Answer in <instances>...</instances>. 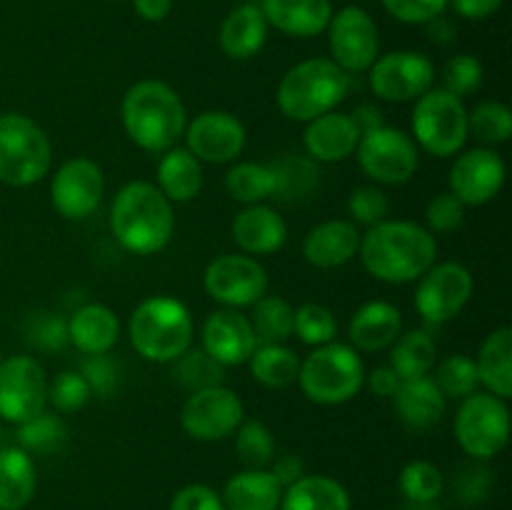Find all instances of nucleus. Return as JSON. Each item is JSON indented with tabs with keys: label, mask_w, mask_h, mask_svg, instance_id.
Wrapping results in <instances>:
<instances>
[{
	"label": "nucleus",
	"mask_w": 512,
	"mask_h": 510,
	"mask_svg": "<svg viewBox=\"0 0 512 510\" xmlns=\"http://www.w3.org/2000/svg\"><path fill=\"white\" fill-rule=\"evenodd\" d=\"M200 343L210 358L218 360L223 368H230L248 363L253 350L258 348V335L243 310L220 308L205 318Z\"/></svg>",
	"instance_id": "nucleus-20"
},
{
	"label": "nucleus",
	"mask_w": 512,
	"mask_h": 510,
	"mask_svg": "<svg viewBox=\"0 0 512 510\" xmlns=\"http://www.w3.org/2000/svg\"><path fill=\"white\" fill-rule=\"evenodd\" d=\"M463 220H465V205L460 203L450 190L438 193L435 198L428 200V205H425V228H428L430 233H438V235L455 233V230L463 225Z\"/></svg>",
	"instance_id": "nucleus-50"
},
{
	"label": "nucleus",
	"mask_w": 512,
	"mask_h": 510,
	"mask_svg": "<svg viewBox=\"0 0 512 510\" xmlns=\"http://www.w3.org/2000/svg\"><path fill=\"white\" fill-rule=\"evenodd\" d=\"M270 28L290 38H315L333 18V0H263L258 3Z\"/></svg>",
	"instance_id": "nucleus-25"
},
{
	"label": "nucleus",
	"mask_w": 512,
	"mask_h": 510,
	"mask_svg": "<svg viewBox=\"0 0 512 510\" xmlns=\"http://www.w3.org/2000/svg\"><path fill=\"white\" fill-rule=\"evenodd\" d=\"M38 473L23 448L8 445L0 450V510H23L35 498Z\"/></svg>",
	"instance_id": "nucleus-32"
},
{
	"label": "nucleus",
	"mask_w": 512,
	"mask_h": 510,
	"mask_svg": "<svg viewBox=\"0 0 512 510\" xmlns=\"http://www.w3.org/2000/svg\"><path fill=\"white\" fill-rule=\"evenodd\" d=\"M225 190L230 198L240 205H258L273 198L278 190V178L270 163H255V160H240L230 165L225 173Z\"/></svg>",
	"instance_id": "nucleus-36"
},
{
	"label": "nucleus",
	"mask_w": 512,
	"mask_h": 510,
	"mask_svg": "<svg viewBox=\"0 0 512 510\" xmlns=\"http://www.w3.org/2000/svg\"><path fill=\"white\" fill-rule=\"evenodd\" d=\"M360 135L363 133L353 115L343 113V110H330V113L305 123V155L315 163H343L350 155H355Z\"/></svg>",
	"instance_id": "nucleus-21"
},
{
	"label": "nucleus",
	"mask_w": 512,
	"mask_h": 510,
	"mask_svg": "<svg viewBox=\"0 0 512 510\" xmlns=\"http://www.w3.org/2000/svg\"><path fill=\"white\" fill-rule=\"evenodd\" d=\"M175 380L183 385L188 393L195 390L213 388V385H223L225 368L218 360L210 358L203 348H188L178 360H173Z\"/></svg>",
	"instance_id": "nucleus-41"
},
{
	"label": "nucleus",
	"mask_w": 512,
	"mask_h": 510,
	"mask_svg": "<svg viewBox=\"0 0 512 510\" xmlns=\"http://www.w3.org/2000/svg\"><path fill=\"white\" fill-rule=\"evenodd\" d=\"M415 283V310L430 325H443L458 318L475 293L473 273L455 260L435 263Z\"/></svg>",
	"instance_id": "nucleus-12"
},
{
	"label": "nucleus",
	"mask_w": 512,
	"mask_h": 510,
	"mask_svg": "<svg viewBox=\"0 0 512 510\" xmlns=\"http://www.w3.org/2000/svg\"><path fill=\"white\" fill-rule=\"evenodd\" d=\"M225 510H278L283 485L268 468H245L225 483Z\"/></svg>",
	"instance_id": "nucleus-30"
},
{
	"label": "nucleus",
	"mask_w": 512,
	"mask_h": 510,
	"mask_svg": "<svg viewBox=\"0 0 512 510\" xmlns=\"http://www.w3.org/2000/svg\"><path fill=\"white\" fill-rule=\"evenodd\" d=\"M193 315L173 295H150L128 320V338L135 353L150 363H173L193 348Z\"/></svg>",
	"instance_id": "nucleus-4"
},
{
	"label": "nucleus",
	"mask_w": 512,
	"mask_h": 510,
	"mask_svg": "<svg viewBox=\"0 0 512 510\" xmlns=\"http://www.w3.org/2000/svg\"><path fill=\"white\" fill-rule=\"evenodd\" d=\"M445 488L443 473L430 460H410L400 473V490L415 505H428L440 498Z\"/></svg>",
	"instance_id": "nucleus-44"
},
{
	"label": "nucleus",
	"mask_w": 512,
	"mask_h": 510,
	"mask_svg": "<svg viewBox=\"0 0 512 510\" xmlns=\"http://www.w3.org/2000/svg\"><path fill=\"white\" fill-rule=\"evenodd\" d=\"M48 408V378L33 355L0 360V420L20 425Z\"/></svg>",
	"instance_id": "nucleus-15"
},
{
	"label": "nucleus",
	"mask_w": 512,
	"mask_h": 510,
	"mask_svg": "<svg viewBox=\"0 0 512 510\" xmlns=\"http://www.w3.org/2000/svg\"><path fill=\"white\" fill-rule=\"evenodd\" d=\"M248 365L250 375L268 390H283L298 383L300 358L285 343H258Z\"/></svg>",
	"instance_id": "nucleus-34"
},
{
	"label": "nucleus",
	"mask_w": 512,
	"mask_h": 510,
	"mask_svg": "<svg viewBox=\"0 0 512 510\" xmlns=\"http://www.w3.org/2000/svg\"><path fill=\"white\" fill-rule=\"evenodd\" d=\"M80 375L88 380L90 390L100 398L105 395H113L115 388H118V380H120V370L118 363L110 358V353L103 355H85L83 365H80Z\"/></svg>",
	"instance_id": "nucleus-51"
},
{
	"label": "nucleus",
	"mask_w": 512,
	"mask_h": 510,
	"mask_svg": "<svg viewBox=\"0 0 512 510\" xmlns=\"http://www.w3.org/2000/svg\"><path fill=\"white\" fill-rule=\"evenodd\" d=\"M278 510H350V495L328 475H303L283 490Z\"/></svg>",
	"instance_id": "nucleus-33"
},
{
	"label": "nucleus",
	"mask_w": 512,
	"mask_h": 510,
	"mask_svg": "<svg viewBox=\"0 0 512 510\" xmlns=\"http://www.w3.org/2000/svg\"><path fill=\"white\" fill-rule=\"evenodd\" d=\"M270 473L275 475V480H278L280 485H283V490L288 488V485H293L295 480H300L305 475V463L300 455L295 453H288V455H280V458H273V463H270Z\"/></svg>",
	"instance_id": "nucleus-55"
},
{
	"label": "nucleus",
	"mask_w": 512,
	"mask_h": 510,
	"mask_svg": "<svg viewBox=\"0 0 512 510\" xmlns=\"http://www.w3.org/2000/svg\"><path fill=\"white\" fill-rule=\"evenodd\" d=\"M120 120L130 143L150 155H163L183 140L188 110L175 88L163 80L145 78L125 90Z\"/></svg>",
	"instance_id": "nucleus-2"
},
{
	"label": "nucleus",
	"mask_w": 512,
	"mask_h": 510,
	"mask_svg": "<svg viewBox=\"0 0 512 510\" xmlns=\"http://www.w3.org/2000/svg\"><path fill=\"white\" fill-rule=\"evenodd\" d=\"M433 380L435 385L443 390V395L448 400L468 398V395L478 393V385H480L478 370H475V360L463 353L448 355V358L438 365Z\"/></svg>",
	"instance_id": "nucleus-43"
},
{
	"label": "nucleus",
	"mask_w": 512,
	"mask_h": 510,
	"mask_svg": "<svg viewBox=\"0 0 512 510\" xmlns=\"http://www.w3.org/2000/svg\"><path fill=\"white\" fill-rule=\"evenodd\" d=\"M468 133L483 143V148L508 143L512 138V110L500 100H483L468 110Z\"/></svg>",
	"instance_id": "nucleus-39"
},
{
	"label": "nucleus",
	"mask_w": 512,
	"mask_h": 510,
	"mask_svg": "<svg viewBox=\"0 0 512 510\" xmlns=\"http://www.w3.org/2000/svg\"><path fill=\"white\" fill-rule=\"evenodd\" d=\"M475 370L478 380L488 393L508 400L512 395V328L493 330L488 338L480 343L478 355H475Z\"/></svg>",
	"instance_id": "nucleus-31"
},
{
	"label": "nucleus",
	"mask_w": 512,
	"mask_h": 510,
	"mask_svg": "<svg viewBox=\"0 0 512 510\" xmlns=\"http://www.w3.org/2000/svg\"><path fill=\"white\" fill-rule=\"evenodd\" d=\"M370 88L385 103H415L435 83V65L415 50H393L370 65Z\"/></svg>",
	"instance_id": "nucleus-16"
},
{
	"label": "nucleus",
	"mask_w": 512,
	"mask_h": 510,
	"mask_svg": "<svg viewBox=\"0 0 512 510\" xmlns=\"http://www.w3.org/2000/svg\"><path fill=\"white\" fill-rule=\"evenodd\" d=\"M390 368L398 373L400 380H413L430 375L435 358H438V345L428 330H403L390 345Z\"/></svg>",
	"instance_id": "nucleus-35"
},
{
	"label": "nucleus",
	"mask_w": 512,
	"mask_h": 510,
	"mask_svg": "<svg viewBox=\"0 0 512 510\" xmlns=\"http://www.w3.org/2000/svg\"><path fill=\"white\" fill-rule=\"evenodd\" d=\"M395 20L408 25H428L448 10V0H380Z\"/></svg>",
	"instance_id": "nucleus-52"
},
{
	"label": "nucleus",
	"mask_w": 512,
	"mask_h": 510,
	"mask_svg": "<svg viewBox=\"0 0 512 510\" xmlns=\"http://www.w3.org/2000/svg\"><path fill=\"white\" fill-rule=\"evenodd\" d=\"M353 120L358 123L360 133H365V130H373V128H380L383 123V113H380L378 108H373V105H360V108H355L353 113Z\"/></svg>",
	"instance_id": "nucleus-58"
},
{
	"label": "nucleus",
	"mask_w": 512,
	"mask_h": 510,
	"mask_svg": "<svg viewBox=\"0 0 512 510\" xmlns=\"http://www.w3.org/2000/svg\"><path fill=\"white\" fill-rule=\"evenodd\" d=\"M28 343L35 345L43 353H55L68 345V320L60 315L40 310L28 318Z\"/></svg>",
	"instance_id": "nucleus-49"
},
{
	"label": "nucleus",
	"mask_w": 512,
	"mask_h": 510,
	"mask_svg": "<svg viewBox=\"0 0 512 510\" xmlns=\"http://www.w3.org/2000/svg\"><path fill=\"white\" fill-rule=\"evenodd\" d=\"M53 168L48 133L23 113L0 115V183L30 188Z\"/></svg>",
	"instance_id": "nucleus-7"
},
{
	"label": "nucleus",
	"mask_w": 512,
	"mask_h": 510,
	"mask_svg": "<svg viewBox=\"0 0 512 510\" xmlns=\"http://www.w3.org/2000/svg\"><path fill=\"white\" fill-rule=\"evenodd\" d=\"M245 420V405L233 388L213 385L188 395L180 410V428L198 443L230 438Z\"/></svg>",
	"instance_id": "nucleus-13"
},
{
	"label": "nucleus",
	"mask_w": 512,
	"mask_h": 510,
	"mask_svg": "<svg viewBox=\"0 0 512 510\" xmlns=\"http://www.w3.org/2000/svg\"><path fill=\"white\" fill-rule=\"evenodd\" d=\"M133 8L148 23H160L173 10V0H133Z\"/></svg>",
	"instance_id": "nucleus-57"
},
{
	"label": "nucleus",
	"mask_w": 512,
	"mask_h": 510,
	"mask_svg": "<svg viewBox=\"0 0 512 510\" xmlns=\"http://www.w3.org/2000/svg\"><path fill=\"white\" fill-rule=\"evenodd\" d=\"M275 170V178H278V190L275 195L278 198H303L310 190H315L318 183V168H315V160L310 158H285L278 163H270Z\"/></svg>",
	"instance_id": "nucleus-46"
},
{
	"label": "nucleus",
	"mask_w": 512,
	"mask_h": 510,
	"mask_svg": "<svg viewBox=\"0 0 512 510\" xmlns=\"http://www.w3.org/2000/svg\"><path fill=\"white\" fill-rule=\"evenodd\" d=\"M120 338V320L113 308L103 303L80 305L68 318V343L83 355H103L115 348Z\"/></svg>",
	"instance_id": "nucleus-26"
},
{
	"label": "nucleus",
	"mask_w": 512,
	"mask_h": 510,
	"mask_svg": "<svg viewBox=\"0 0 512 510\" xmlns=\"http://www.w3.org/2000/svg\"><path fill=\"white\" fill-rule=\"evenodd\" d=\"M395 413L398 418L408 425L410 430H428L443 420L445 410H448V398L443 390L435 385L430 375L423 378L403 380L400 388L393 395Z\"/></svg>",
	"instance_id": "nucleus-27"
},
{
	"label": "nucleus",
	"mask_w": 512,
	"mask_h": 510,
	"mask_svg": "<svg viewBox=\"0 0 512 510\" xmlns=\"http://www.w3.org/2000/svg\"><path fill=\"white\" fill-rule=\"evenodd\" d=\"M410 128L418 150L433 158H453L470 138L465 100L443 88H430L415 100Z\"/></svg>",
	"instance_id": "nucleus-8"
},
{
	"label": "nucleus",
	"mask_w": 512,
	"mask_h": 510,
	"mask_svg": "<svg viewBox=\"0 0 512 510\" xmlns=\"http://www.w3.org/2000/svg\"><path fill=\"white\" fill-rule=\"evenodd\" d=\"M10 435H13V433H10V430H5L3 425H0V450L8 448V445H13V438H10Z\"/></svg>",
	"instance_id": "nucleus-59"
},
{
	"label": "nucleus",
	"mask_w": 512,
	"mask_h": 510,
	"mask_svg": "<svg viewBox=\"0 0 512 510\" xmlns=\"http://www.w3.org/2000/svg\"><path fill=\"white\" fill-rule=\"evenodd\" d=\"M348 215V220H353L355 225L373 228V225L390 218L388 195H385V190L380 185H360V188H355L348 195Z\"/></svg>",
	"instance_id": "nucleus-47"
},
{
	"label": "nucleus",
	"mask_w": 512,
	"mask_h": 510,
	"mask_svg": "<svg viewBox=\"0 0 512 510\" xmlns=\"http://www.w3.org/2000/svg\"><path fill=\"white\" fill-rule=\"evenodd\" d=\"M105 175L90 158H70L53 173L50 203L65 220H85L100 208Z\"/></svg>",
	"instance_id": "nucleus-19"
},
{
	"label": "nucleus",
	"mask_w": 512,
	"mask_h": 510,
	"mask_svg": "<svg viewBox=\"0 0 512 510\" xmlns=\"http://www.w3.org/2000/svg\"><path fill=\"white\" fill-rule=\"evenodd\" d=\"M508 168L505 160L493 148H470L460 150L450 168L448 185L450 193L465 205V208H480L495 200L503 190Z\"/></svg>",
	"instance_id": "nucleus-18"
},
{
	"label": "nucleus",
	"mask_w": 512,
	"mask_h": 510,
	"mask_svg": "<svg viewBox=\"0 0 512 510\" xmlns=\"http://www.w3.org/2000/svg\"><path fill=\"white\" fill-rule=\"evenodd\" d=\"M258 343H288L293 338L295 308L283 295H263L250 315Z\"/></svg>",
	"instance_id": "nucleus-38"
},
{
	"label": "nucleus",
	"mask_w": 512,
	"mask_h": 510,
	"mask_svg": "<svg viewBox=\"0 0 512 510\" xmlns=\"http://www.w3.org/2000/svg\"><path fill=\"white\" fill-rule=\"evenodd\" d=\"M185 148L210 165H228L243 155L248 130L238 115L228 110H203L185 125Z\"/></svg>",
	"instance_id": "nucleus-17"
},
{
	"label": "nucleus",
	"mask_w": 512,
	"mask_h": 510,
	"mask_svg": "<svg viewBox=\"0 0 512 510\" xmlns=\"http://www.w3.org/2000/svg\"><path fill=\"white\" fill-rule=\"evenodd\" d=\"M15 445L23 448L25 453L33 455H48L58 453L68 440V428H65L63 418L53 415L48 408L38 413L35 418L25 420V423L15 425Z\"/></svg>",
	"instance_id": "nucleus-37"
},
{
	"label": "nucleus",
	"mask_w": 512,
	"mask_h": 510,
	"mask_svg": "<svg viewBox=\"0 0 512 510\" xmlns=\"http://www.w3.org/2000/svg\"><path fill=\"white\" fill-rule=\"evenodd\" d=\"M503 5V0H448V8L465 20H485L495 15Z\"/></svg>",
	"instance_id": "nucleus-56"
},
{
	"label": "nucleus",
	"mask_w": 512,
	"mask_h": 510,
	"mask_svg": "<svg viewBox=\"0 0 512 510\" xmlns=\"http://www.w3.org/2000/svg\"><path fill=\"white\" fill-rule=\"evenodd\" d=\"M350 90V75L330 58H308L293 65L278 85V110L293 123H310L338 110Z\"/></svg>",
	"instance_id": "nucleus-5"
},
{
	"label": "nucleus",
	"mask_w": 512,
	"mask_h": 510,
	"mask_svg": "<svg viewBox=\"0 0 512 510\" xmlns=\"http://www.w3.org/2000/svg\"><path fill=\"white\" fill-rule=\"evenodd\" d=\"M358 258L370 278L408 285L438 263V240L425 225L388 218L360 235Z\"/></svg>",
	"instance_id": "nucleus-1"
},
{
	"label": "nucleus",
	"mask_w": 512,
	"mask_h": 510,
	"mask_svg": "<svg viewBox=\"0 0 512 510\" xmlns=\"http://www.w3.org/2000/svg\"><path fill=\"white\" fill-rule=\"evenodd\" d=\"M203 163L190 153L185 145L165 150L155 170V188L170 200V203H190L203 190Z\"/></svg>",
	"instance_id": "nucleus-29"
},
{
	"label": "nucleus",
	"mask_w": 512,
	"mask_h": 510,
	"mask_svg": "<svg viewBox=\"0 0 512 510\" xmlns=\"http://www.w3.org/2000/svg\"><path fill=\"white\" fill-rule=\"evenodd\" d=\"M355 155L360 170L373 185H405L420 168V150L415 140L393 125L365 130Z\"/></svg>",
	"instance_id": "nucleus-10"
},
{
	"label": "nucleus",
	"mask_w": 512,
	"mask_h": 510,
	"mask_svg": "<svg viewBox=\"0 0 512 510\" xmlns=\"http://www.w3.org/2000/svg\"><path fill=\"white\" fill-rule=\"evenodd\" d=\"M403 333V313L388 300H368L348 323V343L358 353H380Z\"/></svg>",
	"instance_id": "nucleus-24"
},
{
	"label": "nucleus",
	"mask_w": 512,
	"mask_h": 510,
	"mask_svg": "<svg viewBox=\"0 0 512 510\" xmlns=\"http://www.w3.org/2000/svg\"><path fill=\"white\" fill-rule=\"evenodd\" d=\"M360 228L348 218H333L318 223L303 238V258L305 263L318 270H335L348 265L358 258L360 248Z\"/></svg>",
	"instance_id": "nucleus-23"
},
{
	"label": "nucleus",
	"mask_w": 512,
	"mask_h": 510,
	"mask_svg": "<svg viewBox=\"0 0 512 510\" xmlns=\"http://www.w3.org/2000/svg\"><path fill=\"white\" fill-rule=\"evenodd\" d=\"M483 63L475 55L460 53L445 63L443 68V90L458 95V98H468V95L478 93L483 85Z\"/></svg>",
	"instance_id": "nucleus-48"
},
{
	"label": "nucleus",
	"mask_w": 512,
	"mask_h": 510,
	"mask_svg": "<svg viewBox=\"0 0 512 510\" xmlns=\"http://www.w3.org/2000/svg\"><path fill=\"white\" fill-rule=\"evenodd\" d=\"M453 428L455 440L470 458H495L503 453L510 440L508 403L488 390L468 395L460 400Z\"/></svg>",
	"instance_id": "nucleus-9"
},
{
	"label": "nucleus",
	"mask_w": 512,
	"mask_h": 510,
	"mask_svg": "<svg viewBox=\"0 0 512 510\" xmlns=\"http://www.w3.org/2000/svg\"><path fill=\"white\" fill-rule=\"evenodd\" d=\"M365 363L350 343H325L300 360L298 385L315 405H343L365 385Z\"/></svg>",
	"instance_id": "nucleus-6"
},
{
	"label": "nucleus",
	"mask_w": 512,
	"mask_h": 510,
	"mask_svg": "<svg viewBox=\"0 0 512 510\" xmlns=\"http://www.w3.org/2000/svg\"><path fill=\"white\" fill-rule=\"evenodd\" d=\"M235 453L245 468H268L275 458L273 430L263 420L245 418L235 430Z\"/></svg>",
	"instance_id": "nucleus-40"
},
{
	"label": "nucleus",
	"mask_w": 512,
	"mask_h": 510,
	"mask_svg": "<svg viewBox=\"0 0 512 510\" xmlns=\"http://www.w3.org/2000/svg\"><path fill=\"white\" fill-rule=\"evenodd\" d=\"M268 20L258 3H243L225 15L220 25V48L230 60H250L268 40Z\"/></svg>",
	"instance_id": "nucleus-28"
},
{
	"label": "nucleus",
	"mask_w": 512,
	"mask_h": 510,
	"mask_svg": "<svg viewBox=\"0 0 512 510\" xmlns=\"http://www.w3.org/2000/svg\"><path fill=\"white\" fill-rule=\"evenodd\" d=\"M268 270L258 258L245 253L218 255L203 273V288L210 300L223 308H253L263 295H268Z\"/></svg>",
	"instance_id": "nucleus-11"
},
{
	"label": "nucleus",
	"mask_w": 512,
	"mask_h": 510,
	"mask_svg": "<svg viewBox=\"0 0 512 510\" xmlns=\"http://www.w3.org/2000/svg\"><path fill=\"white\" fill-rule=\"evenodd\" d=\"M90 398L93 390L80 370H60L48 383V405H53L55 413H78Z\"/></svg>",
	"instance_id": "nucleus-45"
},
{
	"label": "nucleus",
	"mask_w": 512,
	"mask_h": 510,
	"mask_svg": "<svg viewBox=\"0 0 512 510\" xmlns=\"http://www.w3.org/2000/svg\"><path fill=\"white\" fill-rule=\"evenodd\" d=\"M170 510H225V503L210 485L190 483L173 495Z\"/></svg>",
	"instance_id": "nucleus-53"
},
{
	"label": "nucleus",
	"mask_w": 512,
	"mask_h": 510,
	"mask_svg": "<svg viewBox=\"0 0 512 510\" xmlns=\"http://www.w3.org/2000/svg\"><path fill=\"white\" fill-rule=\"evenodd\" d=\"M400 383H403V380L398 378V373H395L390 365H378V368H373L370 373H365V385H368L370 393L378 395V398H393L395 390L400 388Z\"/></svg>",
	"instance_id": "nucleus-54"
},
{
	"label": "nucleus",
	"mask_w": 512,
	"mask_h": 510,
	"mask_svg": "<svg viewBox=\"0 0 512 510\" xmlns=\"http://www.w3.org/2000/svg\"><path fill=\"white\" fill-rule=\"evenodd\" d=\"M293 335H298L300 343L310 348H320L325 343H333L338 335V320L335 313L323 303H305L295 308Z\"/></svg>",
	"instance_id": "nucleus-42"
},
{
	"label": "nucleus",
	"mask_w": 512,
	"mask_h": 510,
	"mask_svg": "<svg viewBox=\"0 0 512 510\" xmlns=\"http://www.w3.org/2000/svg\"><path fill=\"white\" fill-rule=\"evenodd\" d=\"M110 230L128 253H160L175 233L173 203L148 180L125 183L110 205Z\"/></svg>",
	"instance_id": "nucleus-3"
},
{
	"label": "nucleus",
	"mask_w": 512,
	"mask_h": 510,
	"mask_svg": "<svg viewBox=\"0 0 512 510\" xmlns=\"http://www.w3.org/2000/svg\"><path fill=\"white\" fill-rule=\"evenodd\" d=\"M230 235L240 253L253 255V258L273 255L288 243V223L270 205H243L230 223Z\"/></svg>",
	"instance_id": "nucleus-22"
},
{
	"label": "nucleus",
	"mask_w": 512,
	"mask_h": 510,
	"mask_svg": "<svg viewBox=\"0 0 512 510\" xmlns=\"http://www.w3.org/2000/svg\"><path fill=\"white\" fill-rule=\"evenodd\" d=\"M330 60L348 75L365 73L380 55V33L373 15L360 5L335 10L328 28Z\"/></svg>",
	"instance_id": "nucleus-14"
}]
</instances>
